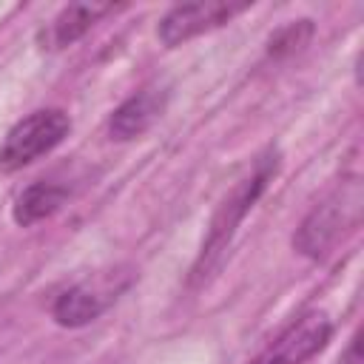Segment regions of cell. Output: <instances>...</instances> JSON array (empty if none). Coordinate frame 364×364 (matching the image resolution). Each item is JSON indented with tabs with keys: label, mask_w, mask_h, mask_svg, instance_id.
I'll return each instance as SVG.
<instances>
[{
	"label": "cell",
	"mask_w": 364,
	"mask_h": 364,
	"mask_svg": "<svg viewBox=\"0 0 364 364\" xmlns=\"http://www.w3.org/2000/svg\"><path fill=\"white\" fill-rule=\"evenodd\" d=\"M168 105V91L162 85H148L136 94H131L108 119V134L117 142L136 139L142 136L165 111Z\"/></svg>",
	"instance_id": "cell-6"
},
{
	"label": "cell",
	"mask_w": 364,
	"mask_h": 364,
	"mask_svg": "<svg viewBox=\"0 0 364 364\" xmlns=\"http://www.w3.org/2000/svg\"><path fill=\"white\" fill-rule=\"evenodd\" d=\"M71 131V117L63 108H40L23 117L0 145V171L14 173L34 159L51 154Z\"/></svg>",
	"instance_id": "cell-3"
},
{
	"label": "cell",
	"mask_w": 364,
	"mask_h": 364,
	"mask_svg": "<svg viewBox=\"0 0 364 364\" xmlns=\"http://www.w3.org/2000/svg\"><path fill=\"white\" fill-rule=\"evenodd\" d=\"M313 37V20H293L284 28H279L270 40H267V54L270 57H287L296 54L307 46V40Z\"/></svg>",
	"instance_id": "cell-10"
},
{
	"label": "cell",
	"mask_w": 364,
	"mask_h": 364,
	"mask_svg": "<svg viewBox=\"0 0 364 364\" xmlns=\"http://www.w3.org/2000/svg\"><path fill=\"white\" fill-rule=\"evenodd\" d=\"M102 310H105V299L97 296L85 284H74V287L63 290L51 304V316L60 327H85V324L97 321L102 316Z\"/></svg>",
	"instance_id": "cell-9"
},
{
	"label": "cell",
	"mask_w": 364,
	"mask_h": 364,
	"mask_svg": "<svg viewBox=\"0 0 364 364\" xmlns=\"http://www.w3.org/2000/svg\"><path fill=\"white\" fill-rule=\"evenodd\" d=\"M276 171H279V154L270 148V151H264L256 159L253 171L245 179H239V185L222 199V205L216 208V213L210 219V230H208V236L202 242V250L196 256V264L191 270V279L193 282L208 279L210 270L219 267V262H222V256H225V250H228V245H230L239 222L256 205V199L264 193V188L276 176Z\"/></svg>",
	"instance_id": "cell-1"
},
{
	"label": "cell",
	"mask_w": 364,
	"mask_h": 364,
	"mask_svg": "<svg viewBox=\"0 0 364 364\" xmlns=\"http://www.w3.org/2000/svg\"><path fill=\"white\" fill-rule=\"evenodd\" d=\"M65 199H68V188H65V185L37 179V182H31L28 188H23V191L17 193L14 208H11V219H14L17 225L28 228V225L43 222V219H48L51 213H57Z\"/></svg>",
	"instance_id": "cell-8"
},
{
	"label": "cell",
	"mask_w": 364,
	"mask_h": 364,
	"mask_svg": "<svg viewBox=\"0 0 364 364\" xmlns=\"http://www.w3.org/2000/svg\"><path fill=\"white\" fill-rule=\"evenodd\" d=\"M111 11H114L111 3H71V6H65L43 31L46 48H65V46L77 43L100 17H105Z\"/></svg>",
	"instance_id": "cell-7"
},
{
	"label": "cell",
	"mask_w": 364,
	"mask_h": 364,
	"mask_svg": "<svg viewBox=\"0 0 364 364\" xmlns=\"http://www.w3.org/2000/svg\"><path fill=\"white\" fill-rule=\"evenodd\" d=\"M330 336H333V321L324 313H307L299 321H293L250 364H307L327 347Z\"/></svg>",
	"instance_id": "cell-5"
},
{
	"label": "cell",
	"mask_w": 364,
	"mask_h": 364,
	"mask_svg": "<svg viewBox=\"0 0 364 364\" xmlns=\"http://www.w3.org/2000/svg\"><path fill=\"white\" fill-rule=\"evenodd\" d=\"M361 182L358 179H347L341 182V188H336L327 199H321L299 225L296 236H293V247L310 259H321L324 253H330V247H336V242L353 230L361 219Z\"/></svg>",
	"instance_id": "cell-2"
},
{
	"label": "cell",
	"mask_w": 364,
	"mask_h": 364,
	"mask_svg": "<svg viewBox=\"0 0 364 364\" xmlns=\"http://www.w3.org/2000/svg\"><path fill=\"white\" fill-rule=\"evenodd\" d=\"M250 3H225V0H208V3H185L173 6L156 26L159 40L173 48L179 43H188L205 31H213L225 23H230L236 14L247 11Z\"/></svg>",
	"instance_id": "cell-4"
},
{
	"label": "cell",
	"mask_w": 364,
	"mask_h": 364,
	"mask_svg": "<svg viewBox=\"0 0 364 364\" xmlns=\"http://www.w3.org/2000/svg\"><path fill=\"white\" fill-rule=\"evenodd\" d=\"M341 364H361V333H353L347 350L341 353Z\"/></svg>",
	"instance_id": "cell-11"
}]
</instances>
